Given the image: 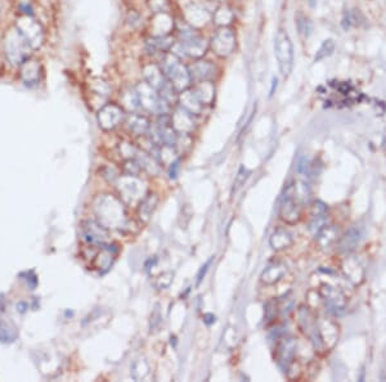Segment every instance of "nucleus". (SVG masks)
<instances>
[{
	"mask_svg": "<svg viewBox=\"0 0 386 382\" xmlns=\"http://www.w3.org/2000/svg\"><path fill=\"white\" fill-rule=\"evenodd\" d=\"M96 214L99 219V224L106 229L131 230L133 220L128 215L125 203L115 196L104 194L99 197L96 205Z\"/></svg>",
	"mask_w": 386,
	"mask_h": 382,
	"instance_id": "f257e3e1",
	"label": "nucleus"
},
{
	"mask_svg": "<svg viewBox=\"0 0 386 382\" xmlns=\"http://www.w3.org/2000/svg\"><path fill=\"white\" fill-rule=\"evenodd\" d=\"M32 47L16 27L8 31L4 37L5 57L13 66H22L31 56Z\"/></svg>",
	"mask_w": 386,
	"mask_h": 382,
	"instance_id": "f03ea898",
	"label": "nucleus"
},
{
	"mask_svg": "<svg viewBox=\"0 0 386 382\" xmlns=\"http://www.w3.org/2000/svg\"><path fill=\"white\" fill-rule=\"evenodd\" d=\"M161 70L163 71L167 81L177 92H183L188 88L191 83L190 70L184 64H180L179 58L175 54H166L163 57Z\"/></svg>",
	"mask_w": 386,
	"mask_h": 382,
	"instance_id": "7ed1b4c3",
	"label": "nucleus"
},
{
	"mask_svg": "<svg viewBox=\"0 0 386 382\" xmlns=\"http://www.w3.org/2000/svg\"><path fill=\"white\" fill-rule=\"evenodd\" d=\"M117 191L124 203H139L147 194L148 186L147 182L139 175L124 174L117 178Z\"/></svg>",
	"mask_w": 386,
	"mask_h": 382,
	"instance_id": "20e7f679",
	"label": "nucleus"
},
{
	"mask_svg": "<svg viewBox=\"0 0 386 382\" xmlns=\"http://www.w3.org/2000/svg\"><path fill=\"white\" fill-rule=\"evenodd\" d=\"M274 56L280 72L283 76H289L293 67V45L285 30L277 31L274 37Z\"/></svg>",
	"mask_w": 386,
	"mask_h": 382,
	"instance_id": "39448f33",
	"label": "nucleus"
},
{
	"mask_svg": "<svg viewBox=\"0 0 386 382\" xmlns=\"http://www.w3.org/2000/svg\"><path fill=\"white\" fill-rule=\"evenodd\" d=\"M139 106L148 112L165 115L169 108V103L160 96L159 92L152 88L148 83H140L135 88Z\"/></svg>",
	"mask_w": 386,
	"mask_h": 382,
	"instance_id": "423d86ee",
	"label": "nucleus"
},
{
	"mask_svg": "<svg viewBox=\"0 0 386 382\" xmlns=\"http://www.w3.org/2000/svg\"><path fill=\"white\" fill-rule=\"evenodd\" d=\"M14 27L24 35L25 39L32 47V49H37V48L41 47L44 41L43 26L32 16H30V14L20 16L17 18Z\"/></svg>",
	"mask_w": 386,
	"mask_h": 382,
	"instance_id": "0eeeda50",
	"label": "nucleus"
},
{
	"mask_svg": "<svg viewBox=\"0 0 386 382\" xmlns=\"http://www.w3.org/2000/svg\"><path fill=\"white\" fill-rule=\"evenodd\" d=\"M280 216L289 224H295L299 222L300 216H301V209L295 199V186L287 187L286 192L282 197V202H281Z\"/></svg>",
	"mask_w": 386,
	"mask_h": 382,
	"instance_id": "6e6552de",
	"label": "nucleus"
},
{
	"mask_svg": "<svg viewBox=\"0 0 386 382\" xmlns=\"http://www.w3.org/2000/svg\"><path fill=\"white\" fill-rule=\"evenodd\" d=\"M98 123L103 130H112L119 127L125 120V111L123 107L115 103H108L103 106L98 112Z\"/></svg>",
	"mask_w": 386,
	"mask_h": 382,
	"instance_id": "1a4fd4ad",
	"label": "nucleus"
},
{
	"mask_svg": "<svg viewBox=\"0 0 386 382\" xmlns=\"http://www.w3.org/2000/svg\"><path fill=\"white\" fill-rule=\"evenodd\" d=\"M234 33L229 29H220L211 39V48L219 57H228L234 49Z\"/></svg>",
	"mask_w": 386,
	"mask_h": 382,
	"instance_id": "9d476101",
	"label": "nucleus"
},
{
	"mask_svg": "<svg viewBox=\"0 0 386 382\" xmlns=\"http://www.w3.org/2000/svg\"><path fill=\"white\" fill-rule=\"evenodd\" d=\"M83 233L85 239L92 245L104 246V243L108 239V233H107L106 228L102 224L96 223L93 220H88L83 224Z\"/></svg>",
	"mask_w": 386,
	"mask_h": 382,
	"instance_id": "9b49d317",
	"label": "nucleus"
},
{
	"mask_svg": "<svg viewBox=\"0 0 386 382\" xmlns=\"http://www.w3.org/2000/svg\"><path fill=\"white\" fill-rule=\"evenodd\" d=\"M180 47L183 49V53L187 54V56L200 58L201 56L205 54L206 43H205V39H202V37L196 36L192 32H188L184 35V39L180 43Z\"/></svg>",
	"mask_w": 386,
	"mask_h": 382,
	"instance_id": "f8f14e48",
	"label": "nucleus"
},
{
	"mask_svg": "<svg viewBox=\"0 0 386 382\" xmlns=\"http://www.w3.org/2000/svg\"><path fill=\"white\" fill-rule=\"evenodd\" d=\"M41 76V67L37 61L27 60L22 66H21V79L27 87H33L37 85L40 81Z\"/></svg>",
	"mask_w": 386,
	"mask_h": 382,
	"instance_id": "ddd939ff",
	"label": "nucleus"
},
{
	"mask_svg": "<svg viewBox=\"0 0 386 382\" xmlns=\"http://www.w3.org/2000/svg\"><path fill=\"white\" fill-rule=\"evenodd\" d=\"M157 205H159V196L156 193H147L144 198L138 203V219L144 224L148 223L152 218L153 213H155V210L157 209Z\"/></svg>",
	"mask_w": 386,
	"mask_h": 382,
	"instance_id": "4468645a",
	"label": "nucleus"
},
{
	"mask_svg": "<svg viewBox=\"0 0 386 382\" xmlns=\"http://www.w3.org/2000/svg\"><path fill=\"white\" fill-rule=\"evenodd\" d=\"M179 103L180 108H183L184 111L191 113L192 116L200 115L203 111V106H205L198 99V96H196V93L193 90H183L179 96Z\"/></svg>",
	"mask_w": 386,
	"mask_h": 382,
	"instance_id": "2eb2a0df",
	"label": "nucleus"
},
{
	"mask_svg": "<svg viewBox=\"0 0 386 382\" xmlns=\"http://www.w3.org/2000/svg\"><path fill=\"white\" fill-rule=\"evenodd\" d=\"M320 292L323 300L326 301L327 308L333 310H341L345 306V296L335 287L323 285Z\"/></svg>",
	"mask_w": 386,
	"mask_h": 382,
	"instance_id": "dca6fc26",
	"label": "nucleus"
},
{
	"mask_svg": "<svg viewBox=\"0 0 386 382\" xmlns=\"http://www.w3.org/2000/svg\"><path fill=\"white\" fill-rule=\"evenodd\" d=\"M144 79L146 83H148L152 88L160 92L165 85L167 84V79L165 76L163 71L161 70V67H159L157 64H147L143 70Z\"/></svg>",
	"mask_w": 386,
	"mask_h": 382,
	"instance_id": "f3484780",
	"label": "nucleus"
},
{
	"mask_svg": "<svg viewBox=\"0 0 386 382\" xmlns=\"http://www.w3.org/2000/svg\"><path fill=\"white\" fill-rule=\"evenodd\" d=\"M171 124H173L174 129L177 130V133L190 134L194 129L193 116L187 111H184L183 108H179L174 112V115L171 116Z\"/></svg>",
	"mask_w": 386,
	"mask_h": 382,
	"instance_id": "a211bd4d",
	"label": "nucleus"
},
{
	"mask_svg": "<svg viewBox=\"0 0 386 382\" xmlns=\"http://www.w3.org/2000/svg\"><path fill=\"white\" fill-rule=\"evenodd\" d=\"M295 351H296V341H295V339H285L283 341H281L278 348H277L278 362L281 364H285L286 367H289L292 363Z\"/></svg>",
	"mask_w": 386,
	"mask_h": 382,
	"instance_id": "6ab92c4d",
	"label": "nucleus"
},
{
	"mask_svg": "<svg viewBox=\"0 0 386 382\" xmlns=\"http://www.w3.org/2000/svg\"><path fill=\"white\" fill-rule=\"evenodd\" d=\"M293 238L292 234L286 230L285 228H278L273 232V234L270 236L269 238V243L270 247L276 251H281V250H285L287 247H290L292 245Z\"/></svg>",
	"mask_w": 386,
	"mask_h": 382,
	"instance_id": "aec40b11",
	"label": "nucleus"
},
{
	"mask_svg": "<svg viewBox=\"0 0 386 382\" xmlns=\"http://www.w3.org/2000/svg\"><path fill=\"white\" fill-rule=\"evenodd\" d=\"M287 272V266L283 263H274L269 265L261 274V282L265 285H273L278 282Z\"/></svg>",
	"mask_w": 386,
	"mask_h": 382,
	"instance_id": "412c9836",
	"label": "nucleus"
},
{
	"mask_svg": "<svg viewBox=\"0 0 386 382\" xmlns=\"http://www.w3.org/2000/svg\"><path fill=\"white\" fill-rule=\"evenodd\" d=\"M215 71V67L210 62H206V61H200V62H196L191 67L190 73H191V79L198 80L200 81H205L207 77H210Z\"/></svg>",
	"mask_w": 386,
	"mask_h": 382,
	"instance_id": "4be33fe9",
	"label": "nucleus"
},
{
	"mask_svg": "<svg viewBox=\"0 0 386 382\" xmlns=\"http://www.w3.org/2000/svg\"><path fill=\"white\" fill-rule=\"evenodd\" d=\"M150 121L148 119L142 115H137L134 113L131 116L129 117L128 120V127L131 133H134L135 135H144V134L148 133L150 130Z\"/></svg>",
	"mask_w": 386,
	"mask_h": 382,
	"instance_id": "5701e85b",
	"label": "nucleus"
},
{
	"mask_svg": "<svg viewBox=\"0 0 386 382\" xmlns=\"http://www.w3.org/2000/svg\"><path fill=\"white\" fill-rule=\"evenodd\" d=\"M193 92L196 93V96H198V99L202 102L203 104H210L213 102L214 96H215V88L211 83L209 81H200L197 84L196 88L193 89Z\"/></svg>",
	"mask_w": 386,
	"mask_h": 382,
	"instance_id": "b1692460",
	"label": "nucleus"
},
{
	"mask_svg": "<svg viewBox=\"0 0 386 382\" xmlns=\"http://www.w3.org/2000/svg\"><path fill=\"white\" fill-rule=\"evenodd\" d=\"M131 377L135 381H146L151 377V367L144 358L137 359L131 366Z\"/></svg>",
	"mask_w": 386,
	"mask_h": 382,
	"instance_id": "393cba45",
	"label": "nucleus"
},
{
	"mask_svg": "<svg viewBox=\"0 0 386 382\" xmlns=\"http://www.w3.org/2000/svg\"><path fill=\"white\" fill-rule=\"evenodd\" d=\"M359 232L356 229H352L349 233H346L340 242V249L343 251H350L355 247V245L359 242Z\"/></svg>",
	"mask_w": 386,
	"mask_h": 382,
	"instance_id": "a878e982",
	"label": "nucleus"
},
{
	"mask_svg": "<svg viewBox=\"0 0 386 382\" xmlns=\"http://www.w3.org/2000/svg\"><path fill=\"white\" fill-rule=\"evenodd\" d=\"M335 41L332 39H327L322 43V45L320 47V49L317 50L316 57H314V62H320V61L324 60L327 57L332 56V53L335 52Z\"/></svg>",
	"mask_w": 386,
	"mask_h": 382,
	"instance_id": "bb28decb",
	"label": "nucleus"
},
{
	"mask_svg": "<svg viewBox=\"0 0 386 382\" xmlns=\"http://www.w3.org/2000/svg\"><path fill=\"white\" fill-rule=\"evenodd\" d=\"M318 242L322 247H328L335 241V230L331 226H323L320 232L317 233Z\"/></svg>",
	"mask_w": 386,
	"mask_h": 382,
	"instance_id": "cd10ccee",
	"label": "nucleus"
},
{
	"mask_svg": "<svg viewBox=\"0 0 386 382\" xmlns=\"http://www.w3.org/2000/svg\"><path fill=\"white\" fill-rule=\"evenodd\" d=\"M161 326H162V316L160 313V308L159 305H156L153 313L151 314V320H150V329L151 333H156L160 331Z\"/></svg>",
	"mask_w": 386,
	"mask_h": 382,
	"instance_id": "c85d7f7f",
	"label": "nucleus"
},
{
	"mask_svg": "<svg viewBox=\"0 0 386 382\" xmlns=\"http://www.w3.org/2000/svg\"><path fill=\"white\" fill-rule=\"evenodd\" d=\"M143 171L140 163L138 162V159H130L125 161L124 163V173L129 174V175H140V173Z\"/></svg>",
	"mask_w": 386,
	"mask_h": 382,
	"instance_id": "c756f323",
	"label": "nucleus"
},
{
	"mask_svg": "<svg viewBox=\"0 0 386 382\" xmlns=\"http://www.w3.org/2000/svg\"><path fill=\"white\" fill-rule=\"evenodd\" d=\"M173 278H174L173 273H170V272L162 273V274H160V276L155 279L153 285H155V287H156L157 289H165V288H167L170 285H171V282H173Z\"/></svg>",
	"mask_w": 386,
	"mask_h": 382,
	"instance_id": "7c9ffc66",
	"label": "nucleus"
},
{
	"mask_svg": "<svg viewBox=\"0 0 386 382\" xmlns=\"http://www.w3.org/2000/svg\"><path fill=\"white\" fill-rule=\"evenodd\" d=\"M232 17H233V14H232V12H230L229 9H226V8H220L219 10H218L217 13H215V16H214V18H215V22H217L218 25H228L232 21Z\"/></svg>",
	"mask_w": 386,
	"mask_h": 382,
	"instance_id": "2f4dec72",
	"label": "nucleus"
},
{
	"mask_svg": "<svg viewBox=\"0 0 386 382\" xmlns=\"http://www.w3.org/2000/svg\"><path fill=\"white\" fill-rule=\"evenodd\" d=\"M247 174H249V171L247 170H245V167H241L240 173L237 174V178H236V182H234V188L233 191L236 192L240 187H242V184L245 183V180L247 179Z\"/></svg>",
	"mask_w": 386,
	"mask_h": 382,
	"instance_id": "473e14b6",
	"label": "nucleus"
},
{
	"mask_svg": "<svg viewBox=\"0 0 386 382\" xmlns=\"http://www.w3.org/2000/svg\"><path fill=\"white\" fill-rule=\"evenodd\" d=\"M211 263H213V257L207 260L206 263H205V265L201 266L200 272L197 273V285H200L201 281L203 279V277L206 276V273H207V270H209V266L211 265Z\"/></svg>",
	"mask_w": 386,
	"mask_h": 382,
	"instance_id": "72a5a7b5",
	"label": "nucleus"
},
{
	"mask_svg": "<svg viewBox=\"0 0 386 382\" xmlns=\"http://www.w3.org/2000/svg\"><path fill=\"white\" fill-rule=\"evenodd\" d=\"M179 163V159H175L174 162L170 163V165H171V166H170V178H171V179H175L178 176V171H179L180 166Z\"/></svg>",
	"mask_w": 386,
	"mask_h": 382,
	"instance_id": "f704fd0d",
	"label": "nucleus"
},
{
	"mask_svg": "<svg viewBox=\"0 0 386 382\" xmlns=\"http://www.w3.org/2000/svg\"><path fill=\"white\" fill-rule=\"evenodd\" d=\"M203 322L210 326V324H213V323L217 322V318H215V316H214V314H210V313H207V314H205V316H203Z\"/></svg>",
	"mask_w": 386,
	"mask_h": 382,
	"instance_id": "c9c22d12",
	"label": "nucleus"
},
{
	"mask_svg": "<svg viewBox=\"0 0 386 382\" xmlns=\"http://www.w3.org/2000/svg\"><path fill=\"white\" fill-rule=\"evenodd\" d=\"M277 85H278V80H277V77H273V79H272V88H270V93H269L270 96L274 94V90L277 89Z\"/></svg>",
	"mask_w": 386,
	"mask_h": 382,
	"instance_id": "e433bc0d",
	"label": "nucleus"
},
{
	"mask_svg": "<svg viewBox=\"0 0 386 382\" xmlns=\"http://www.w3.org/2000/svg\"><path fill=\"white\" fill-rule=\"evenodd\" d=\"M219 1H222V0H219Z\"/></svg>",
	"mask_w": 386,
	"mask_h": 382,
	"instance_id": "4c0bfd02",
	"label": "nucleus"
}]
</instances>
